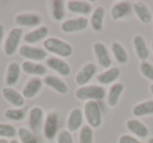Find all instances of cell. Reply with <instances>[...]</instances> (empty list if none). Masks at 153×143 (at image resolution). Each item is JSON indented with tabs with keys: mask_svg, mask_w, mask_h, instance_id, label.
Listing matches in <instances>:
<instances>
[{
	"mask_svg": "<svg viewBox=\"0 0 153 143\" xmlns=\"http://www.w3.org/2000/svg\"><path fill=\"white\" fill-rule=\"evenodd\" d=\"M4 118L10 121H21L26 116V107L20 109H9L4 112Z\"/></svg>",
	"mask_w": 153,
	"mask_h": 143,
	"instance_id": "4dcf8cb0",
	"label": "cell"
},
{
	"mask_svg": "<svg viewBox=\"0 0 153 143\" xmlns=\"http://www.w3.org/2000/svg\"><path fill=\"white\" fill-rule=\"evenodd\" d=\"M132 10H133L135 16L143 22V23H149L152 20V15L151 12L149 10V7H147L145 3L143 2H134L132 5Z\"/></svg>",
	"mask_w": 153,
	"mask_h": 143,
	"instance_id": "603a6c76",
	"label": "cell"
},
{
	"mask_svg": "<svg viewBox=\"0 0 153 143\" xmlns=\"http://www.w3.org/2000/svg\"><path fill=\"white\" fill-rule=\"evenodd\" d=\"M106 96V91L101 85H85L76 91V97L81 101L102 100Z\"/></svg>",
	"mask_w": 153,
	"mask_h": 143,
	"instance_id": "7a4b0ae2",
	"label": "cell"
},
{
	"mask_svg": "<svg viewBox=\"0 0 153 143\" xmlns=\"http://www.w3.org/2000/svg\"><path fill=\"white\" fill-rule=\"evenodd\" d=\"M43 117H44V113L43 109L39 106L33 107L30 111V126L33 130H37L40 127L41 123H42Z\"/></svg>",
	"mask_w": 153,
	"mask_h": 143,
	"instance_id": "83f0119b",
	"label": "cell"
},
{
	"mask_svg": "<svg viewBox=\"0 0 153 143\" xmlns=\"http://www.w3.org/2000/svg\"><path fill=\"white\" fill-rule=\"evenodd\" d=\"M43 80H41L39 77H33L28 80V82L25 84V86L22 90V96L24 99H32L42 90Z\"/></svg>",
	"mask_w": 153,
	"mask_h": 143,
	"instance_id": "4fadbf2b",
	"label": "cell"
},
{
	"mask_svg": "<svg viewBox=\"0 0 153 143\" xmlns=\"http://www.w3.org/2000/svg\"><path fill=\"white\" fill-rule=\"evenodd\" d=\"M119 143H142L140 140H137L136 138H134L133 136H130V135H122L119 139Z\"/></svg>",
	"mask_w": 153,
	"mask_h": 143,
	"instance_id": "8d00e7d4",
	"label": "cell"
},
{
	"mask_svg": "<svg viewBox=\"0 0 153 143\" xmlns=\"http://www.w3.org/2000/svg\"><path fill=\"white\" fill-rule=\"evenodd\" d=\"M79 143H94V130L89 125H83L80 130Z\"/></svg>",
	"mask_w": 153,
	"mask_h": 143,
	"instance_id": "d6a6232c",
	"label": "cell"
},
{
	"mask_svg": "<svg viewBox=\"0 0 153 143\" xmlns=\"http://www.w3.org/2000/svg\"><path fill=\"white\" fill-rule=\"evenodd\" d=\"M46 65L61 76H65V77L69 75L71 72L69 64L66 61H64L63 59L58 57H49L48 59H46Z\"/></svg>",
	"mask_w": 153,
	"mask_h": 143,
	"instance_id": "8fae6325",
	"label": "cell"
},
{
	"mask_svg": "<svg viewBox=\"0 0 153 143\" xmlns=\"http://www.w3.org/2000/svg\"><path fill=\"white\" fill-rule=\"evenodd\" d=\"M22 70L25 74L30 76H44L47 73L46 67H45L43 64L36 63V62L33 61H24L22 63Z\"/></svg>",
	"mask_w": 153,
	"mask_h": 143,
	"instance_id": "7402d4cb",
	"label": "cell"
},
{
	"mask_svg": "<svg viewBox=\"0 0 153 143\" xmlns=\"http://www.w3.org/2000/svg\"><path fill=\"white\" fill-rule=\"evenodd\" d=\"M23 36V30L21 28H14L7 34L4 41V53L7 56H12L19 49V43Z\"/></svg>",
	"mask_w": 153,
	"mask_h": 143,
	"instance_id": "277c9868",
	"label": "cell"
},
{
	"mask_svg": "<svg viewBox=\"0 0 153 143\" xmlns=\"http://www.w3.org/2000/svg\"><path fill=\"white\" fill-rule=\"evenodd\" d=\"M140 72L144 77L153 81V65L150 62L143 61L140 64Z\"/></svg>",
	"mask_w": 153,
	"mask_h": 143,
	"instance_id": "e575fe53",
	"label": "cell"
},
{
	"mask_svg": "<svg viewBox=\"0 0 153 143\" xmlns=\"http://www.w3.org/2000/svg\"><path fill=\"white\" fill-rule=\"evenodd\" d=\"M43 83L61 95H65L68 92V88L66 85V83L62 79L58 78L57 76H53V75L45 76V78L43 79Z\"/></svg>",
	"mask_w": 153,
	"mask_h": 143,
	"instance_id": "2e32d148",
	"label": "cell"
},
{
	"mask_svg": "<svg viewBox=\"0 0 153 143\" xmlns=\"http://www.w3.org/2000/svg\"><path fill=\"white\" fill-rule=\"evenodd\" d=\"M105 17V9L102 5H99L92 11L91 18H90V24L91 28L96 32H101L103 30V23H104Z\"/></svg>",
	"mask_w": 153,
	"mask_h": 143,
	"instance_id": "cb8c5ba5",
	"label": "cell"
},
{
	"mask_svg": "<svg viewBox=\"0 0 153 143\" xmlns=\"http://www.w3.org/2000/svg\"><path fill=\"white\" fill-rule=\"evenodd\" d=\"M17 135H18V137H19L20 142L21 143H38L35 135L26 127H23V126L20 127L19 130H17Z\"/></svg>",
	"mask_w": 153,
	"mask_h": 143,
	"instance_id": "1f68e13d",
	"label": "cell"
},
{
	"mask_svg": "<svg viewBox=\"0 0 153 143\" xmlns=\"http://www.w3.org/2000/svg\"><path fill=\"white\" fill-rule=\"evenodd\" d=\"M10 143H20V142H19V141H17V140H12Z\"/></svg>",
	"mask_w": 153,
	"mask_h": 143,
	"instance_id": "b9f144b4",
	"label": "cell"
},
{
	"mask_svg": "<svg viewBox=\"0 0 153 143\" xmlns=\"http://www.w3.org/2000/svg\"><path fill=\"white\" fill-rule=\"evenodd\" d=\"M43 46L46 52L59 56V57L67 58L72 55V46L66 41L56 37H49L43 41Z\"/></svg>",
	"mask_w": 153,
	"mask_h": 143,
	"instance_id": "6da1fadb",
	"label": "cell"
},
{
	"mask_svg": "<svg viewBox=\"0 0 153 143\" xmlns=\"http://www.w3.org/2000/svg\"><path fill=\"white\" fill-rule=\"evenodd\" d=\"M82 123H83V113L79 107H74L70 111L68 115L66 126L69 133L76 132L78 130H81Z\"/></svg>",
	"mask_w": 153,
	"mask_h": 143,
	"instance_id": "30bf717a",
	"label": "cell"
},
{
	"mask_svg": "<svg viewBox=\"0 0 153 143\" xmlns=\"http://www.w3.org/2000/svg\"><path fill=\"white\" fill-rule=\"evenodd\" d=\"M66 7L70 13L80 15H88L92 11V5L90 3L81 0H69L66 3Z\"/></svg>",
	"mask_w": 153,
	"mask_h": 143,
	"instance_id": "9a60e30c",
	"label": "cell"
},
{
	"mask_svg": "<svg viewBox=\"0 0 153 143\" xmlns=\"http://www.w3.org/2000/svg\"><path fill=\"white\" fill-rule=\"evenodd\" d=\"M121 75V70L119 67H109L97 76V81L103 85H107L114 82Z\"/></svg>",
	"mask_w": 153,
	"mask_h": 143,
	"instance_id": "d6986e66",
	"label": "cell"
},
{
	"mask_svg": "<svg viewBox=\"0 0 153 143\" xmlns=\"http://www.w3.org/2000/svg\"><path fill=\"white\" fill-rule=\"evenodd\" d=\"M20 72H21V67L18 63L16 62H11L7 66V76H5V82H7V86L15 85L20 78Z\"/></svg>",
	"mask_w": 153,
	"mask_h": 143,
	"instance_id": "d4e9b609",
	"label": "cell"
},
{
	"mask_svg": "<svg viewBox=\"0 0 153 143\" xmlns=\"http://www.w3.org/2000/svg\"><path fill=\"white\" fill-rule=\"evenodd\" d=\"M150 92H151V94L153 95V83H152V84H151V85H150Z\"/></svg>",
	"mask_w": 153,
	"mask_h": 143,
	"instance_id": "ab89813d",
	"label": "cell"
},
{
	"mask_svg": "<svg viewBox=\"0 0 153 143\" xmlns=\"http://www.w3.org/2000/svg\"><path fill=\"white\" fill-rule=\"evenodd\" d=\"M111 51L114 56L115 60H117L119 63L125 64L128 61V54L126 52L125 47L121 44L120 42H113L111 44Z\"/></svg>",
	"mask_w": 153,
	"mask_h": 143,
	"instance_id": "f1b7e54d",
	"label": "cell"
},
{
	"mask_svg": "<svg viewBox=\"0 0 153 143\" xmlns=\"http://www.w3.org/2000/svg\"><path fill=\"white\" fill-rule=\"evenodd\" d=\"M0 143H10V142L7 140V139H2V138H1V139H0Z\"/></svg>",
	"mask_w": 153,
	"mask_h": 143,
	"instance_id": "f35d334b",
	"label": "cell"
},
{
	"mask_svg": "<svg viewBox=\"0 0 153 143\" xmlns=\"http://www.w3.org/2000/svg\"><path fill=\"white\" fill-rule=\"evenodd\" d=\"M94 53L97 58L98 63L102 66L103 68H109L111 65V58L109 55V52L107 49L106 45L103 42H94Z\"/></svg>",
	"mask_w": 153,
	"mask_h": 143,
	"instance_id": "9c48e42d",
	"label": "cell"
},
{
	"mask_svg": "<svg viewBox=\"0 0 153 143\" xmlns=\"http://www.w3.org/2000/svg\"><path fill=\"white\" fill-rule=\"evenodd\" d=\"M97 73V66L96 64L91 63H86L81 70L76 73V83L79 85V88L81 86H85L90 80L94 78V76Z\"/></svg>",
	"mask_w": 153,
	"mask_h": 143,
	"instance_id": "ba28073f",
	"label": "cell"
},
{
	"mask_svg": "<svg viewBox=\"0 0 153 143\" xmlns=\"http://www.w3.org/2000/svg\"><path fill=\"white\" fill-rule=\"evenodd\" d=\"M86 121L91 128H98L102 124V114L100 105L97 101H87L84 106Z\"/></svg>",
	"mask_w": 153,
	"mask_h": 143,
	"instance_id": "3957f363",
	"label": "cell"
},
{
	"mask_svg": "<svg viewBox=\"0 0 153 143\" xmlns=\"http://www.w3.org/2000/svg\"><path fill=\"white\" fill-rule=\"evenodd\" d=\"M15 21L17 24L21 26H27V28H35L38 26L42 22V18L40 15L36 13H23L16 16Z\"/></svg>",
	"mask_w": 153,
	"mask_h": 143,
	"instance_id": "7c38bea8",
	"label": "cell"
},
{
	"mask_svg": "<svg viewBox=\"0 0 153 143\" xmlns=\"http://www.w3.org/2000/svg\"><path fill=\"white\" fill-rule=\"evenodd\" d=\"M17 134V130L11 124L0 123V137L4 138H14Z\"/></svg>",
	"mask_w": 153,
	"mask_h": 143,
	"instance_id": "836d02e7",
	"label": "cell"
},
{
	"mask_svg": "<svg viewBox=\"0 0 153 143\" xmlns=\"http://www.w3.org/2000/svg\"><path fill=\"white\" fill-rule=\"evenodd\" d=\"M132 114L136 117L153 115V100L143 101V102L134 105L132 109Z\"/></svg>",
	"mask_w": 153,
	"mask_h": 143,
	"instance_id": "4316f807",
	"label": "cell"
},
{
	"mask_svg": "<svg viewBox=\"0 0 153 143\" xmlns=\"http://www.w3.org/2000/svg\"><path fill=\"white\" fill-rule=\"evenodd\" d=\"M151 46H152V51H153V40H152V43H151Z\"/></svg>",
	"mask_w": 153,
	"mask_h": 143,
	"instance_id": "7bdbcfd3",
	"label": "cell"
},
{
	"mask_svg": "<svg viewBox=\"0 0 153 143\" xmlns=\"http://www.w3.org/2000/svg\"><path fill=\"white\" fill-rule=\"evenodd\" d=\"M124 92V85L122 83H117L112 84L111 88H109L108 94H107V104L111 107H114L117 104L120 100V97Z\"/></svg>",
	"mask_w": 153,
	"mask_h": 143,
	"instance_id": "484cf974",
	"label": "cell"
},
{
	"mask_svg": "<svg viewBox=\"0 0 153 143\" xmlns=\"http://www.w3.org/2000/svg\"><path fill=\"white\" fill-rule=\"evenodd\" d=\"M51 15L56 21H61L65 17V2L63 0L51 1Z\"/></svg>",
	"mask_w": 153,
	"mask_h": 143,
	"instance_id": "f546056e",
	"label": "cell"
},
{
	"mask_svg": "<svg viewBox=\"0 0 153 143\" xmlns=\"http://www.w3.org/2000/svg\"><path fill=\"white\" fill-rule=\"evenodd\" d=\"M3 36H4V26H3V24L0 23V45L3 40Z\"/></svg>",
	"mask_w": 153,
	"mask_h": 143,
	"instance_id": "74e56055",
	"label": "cell"
},
{
	"mask_svg": "<svg viewBox=\"0 0 153 143\" xmlns=\"http://www.w3.org/2000/svg\"><path fill=\"white\" fill-rule=\"evenodd\" d=\"M47 34H48V28L47 26H39V28H35V30L30 31L27 34L24 35V41L28 44H34V43H37L46 38Z\"/></svg>",
	"mask_w": 153,
	"mask_h": 143,
	"instance_id": "ffe728a7",
	"label": "cell"
},
{
	"mask_svg": "<svg viewBox=\"0 0 153 143\" xmlns=\"http://www.w3.org/2000/svg\"><path fill=\"white\" fill-rule=\"evenodd\" d=\"M133 46L138 59L140 61H146L149 57V49L147 47V43L142 35H135L133 37Z\"/></svg>",
	"mask_w": 153,
	"mask_h": 143,
	"instance_id": "44dd1931",
	"label": "cell"
},
{
	"mask_svg": "<svg viewBox=\"0 0 153 143\" xmlns=\"http://www.w3.org/2000/svg\"><path fill=\"white\" fill-rule=\"evenodd\" d=\"M57 143H74V139H72L71 133L68 130H62L60 134L58 135Z\"/></svg>",
	"mask_w": 153,
	"mask_h": 143,
	"instance_id": "d590c367",
	"label": "cell"
},
{
	"mask_svg": "<svg viewBox=\"0 0 153 143\" xmlns=\"http://www.w3.org/2000/svg\"><path fill=\"white\" fill-rule=\"evenodd\" d=\"M2 96L7 102H10L12 105L16 106V109H20L24 105V97L22 94L15 90L13 88H2Z\"/></svg>",
	"mask_w": 153,
	"mask_h": 143,
	"instance_id": "5bb4252c",
	"label": "cell"
},
{
	"mask_svg": "<svg viewBox=\"0 0 153 143\" xmlns=\"http://www.w3.org/2000/svg\"><path fill=\"white\" fill-rule=\"evenodd\" d=\"M126 127L129 132L138 138H146L149 134L148 127L137 119H129L126 122Z\"/></svg>",
	"mask_w": 153,
	"mask_h": 143,
	"instance_id": "e0dca14e",
	"label": "cell"
},
{
	"mask_svg": "<svg viewBox=\"0 0 153 143\" xmlns=\"http://www.w3.org/2000/svg\"><path fill=\"white\" fill-rule=\"evenodd\" d=\"M132 10V5L127 1H120L111 9V17L113 20H121L127 17Z\"/></svg>",
	"mask_w": 153,
	"mask_h": 143,
	"instance_id": "ac0fdd59",
	"label": "cell"
},
{
	"mask_svg": "<svg viewBox=\"0 0 153 143\" xmlns=\"http://www.w3.org/2000/svg\"><path fill=\"white\" fill-rule=\"evenodd\" d=\"M59 128V115L57 112L51 111L46 114L43 125V134L47 140H53L56 138Z\"/></svg>",
	"mask_w": 153,
	"mask_h": 143,
	"instance_id": "5b68a950",
	"label": "cell"
},
{
	"mask_svg": "<svg viewBox=\"0 0 153 143\" xmlns=\"http://www.w3.org/2000/svg\"><path fill=\"white\" fill-rule=\"evenodd\" d=\"M19 54L23 58L27 59V61H41L45 59L47 56V52L42 47L33 46V45L23 44L19 47Z\"/></svg>",
	"mask_w": 153,
	"mask_h": 143,
	"instance_id": "8992f818",
	"label": "cell"
},
{
	"mask_svg": "<svg viewBox=\"0 0 153 143\" xmlns=\"http://www.w3.org/2000/svg\"><path fill=\"white\" fill-rule=\"evenodd\" d=\"M88 23H89V20L86 17L81 16V17L72 18V19H68L63 21L61 24V30L64 33H67V34L81 32V31H84L87 28Z\"/></svg>",
	"mask_w": 153,
	"mask_h": 143,
	"instance_id": "52a82bcc",
	"label": "cell"
},
{
	"mask_svg": "<svg viewBox=\"0 0 153 143\" xmlns=\"http://www.w3.org/2000/svg\"><path fill=\"white\" fill-rule=\"evenodd\" d=\"M148 143H153V137H151L150 139L148 140Z\"/></svg>",
	"mask_w": 153,
	"mask_h": 143,
	"instance_id": "60d3db41",
	"label": "cell"
}]
</instances>
